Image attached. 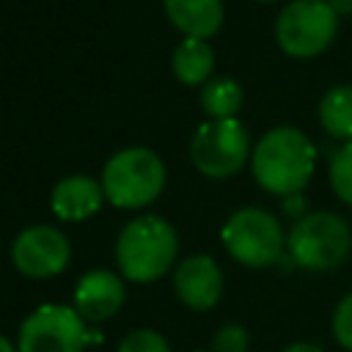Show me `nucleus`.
I'll return each mask as SVG.
<instances>
[{
  "instance_id": "f257e3e1",
  "label": "nucleus",
  "mask_w": 352,
  "mask_h": 352,
  "mask_svg": "<svg viewBox=\"0 0 352 352\" xmlns=\"http://www.w3.org/2000/svg\"><path fill=\"white\" fill-rule=\"evenodd\" d=\"M316 146L297 126L264 132L253 148V176L275 195H297L314 176Z\"/></svg>"
},
{
  "instance_id": "f03ea898",
  "label": "nucleus",
  "mask_w": 352,
  "mask_h": 352,
  "mask_svg": "<svg viewBox=\"0 0 352 352\" xmlns=\"http://www.w3.org/2000/svg\"><path fill=\"white\" fill-rule=\"evenodd\" d=\"M176 228L160 214H140L129 220L116 239V261L124 278L148 283L162 278L176 261Z\"/></svg>"
},
{
  "instance_id": "7ed1b4c3",
  "label": "nucleus",
  "mask_w": 352,
  "mask_h": 352,
  "mask_svg": "<svg viewBox=\"0 0 352 352\" xmlns=\"http://www.w3.org/2000/svg\"><path fill=\"white\" fill-rule=\"evenodd\" d=\"M286 250L302 270H333L346 261L352 250V231L346 220L333 212H305L286 234Z\"/></svg>"
},
{
  "instance_id": "20e7f679",
  "label": "nucleus",
  "mask_w": 352,
  "mask_h": 352,
  "mask_svg": "<svg viewBox=\"0 0 352 352\" xmlns=\"http://www.w3.org/2000/svg\"><path fill=\"white\" fill-rule=\"evenodd\" d=\"M162 184H165V165L146 146L121 148L102 168L104 198H110V204L121 209L146 206L160 195Z\"/></svg>"
},
{
  "instance_id": "39448f33",
  "label": "nucleus",
  "mask_w": 352,
  "mask_h": 352,
  "mask_svg": "<svg viewBox=\"0 0 352 352\" xmlns=\"http://www.w3.org/2000/svg\"><path fill=\"white\" fill-rule=\"evenodd\" d=\"M220 236L226 250L245 267H270L283 256L286 248V234L278 217L258 206L236 209L226 220Z\"/></svg>"
},
{
  "instance_id": "423d86ee",
  "label": "nucleus",
  "mask_w": 352,
  "mask_h": 352,
  "mask_svg": "<svg viewBox=\"0 0 352 352\" xmlns=\"http://www.w3.org/2000/svg\"><path fill=\"white\" fill-rule=\"evenodd\" d=\"M338 30V14L327 0H292L280 8L275 38L283 52L297 58L319 55L330 47Z\"/></svg>"
},
{
  "instance_id": "0eeeda50",
  "label": "nucleus",
  "mask_w": 352,
  "mask_h": 352,
  "mask_svg": "<svg viewBox=\"0 0 352 352\" xmlns=\"http://www.w3.org/2000/svg\"><path fill=\"white\" fill-rule=\"evenodd\" d=\"M91 344L88 322L74 311V305L44 302L19 327V352H82Z\"/></svg>"
},
{
  "instance_id": "6e6552de",
  "label": "nucleus",
  "mask_w": 352,
  "mask_h": 352,
  "mask_svg": "<svg viewBox=\"0 0 352 352\" xmlns=\"http://www.w3.org/2000/svg\"><path fill=\"white\" fill-rule=\"evenodd\" d=\"M248 154L250 138L236 118H209L195 129L190 140L192 165L212 179H226L236 173Z\"/></svg>"
},
{
  "instance_id": "1a4fd4ad",
  "label": "nucleus",
  "mask_w": 352,
  "mask_h": 352,
  "mask_svg": "<svg viewBox=\"0 0 352 352\" xmlns=\"http://www.w3.org/2000/svg\"><path fill=\"white\" fill-rule=\"evenodd\" d=\"M72 248L55 226H30L16 234L11 245L14 267L28 278H52L69 264Z\"/></svg>"
},
{
  "instance_id": "9d476101",
  "label": "nucleus",
  "mask_w": 352,
  "mask_h": 352,
  "mask_svg": "<svg viewBox=\"0 0 352 352\" xmlns=\"http://www.w3.org/2000/svg\"><path fill=\"white\" fill-rule=\"evenodd\" d=\"M173 289H176V297L187 308L209 311L217 305V300L223 294V272H220L217 261L206 253L187 256L184 261H179V267L173 272Z\"/></svg>"
},
{
  "instance_id": "9b49d317",
  "label": "nucleus",
  "mask_w": 352,
  "mask_h": 352,
  "mask_svg": "<svg viewBox=\"0 0 352 352\" xmlns=\"http://www.w3.org/2000/svg\"><path fill=\"white\" fill-rule=\"evenodd\" d=\"M124 302V283L110 270H91L74 286V311L88 322H104L118 314Z\"/></svg>"
},
{
  "instance_id": "f8f14e48",
  "label": "nucleus",
  "mask_w": 352,
  "mask_h": 352,
  "mask_svg": "<svg viewBox=\"0 0 352 352\" xmlns=\"http://www.w3.org/2000/svg\"><path fill=\"white\" fill-rule=\"evenodd\" d=\"M102 201H104L102 184L82 173L63 176L50 195V206L60 220H85L102 206Z\"/></svg>"
},
{
  "instance_id": "ddd939ff",
  "label": "nucleus",
  "mask_w": 352,
  "mask_h": 352,
  "mask_svg": "<svg viewBox=\"0 0 352 352\" xmlns=\"http://www.w3.org/2000/svg\"><path fill=\"white\" fill-rule=\"evenodd\" d=\"M165 14L187 36L206 38L223 22V0H165Z\"/></svg>"
},
{
  "instance_id": "4468645a",
  "label": "nucleus",
  "mask_w": 352,
  "mask_h": 352,
  "mask_svg": "<svg viewBox=\"0 0 352 352\" xmlns=\"http://www.w3.org/2000/svg\"><path fill=\"white\" fill-rule=\"evenodd\" d=\"M319 124L330 138L352 143V85H333L322 94Z\"/></svg>"
},
{
  "instance_id": "2eb2a0df",
  "label": "nucleus",
  "mask_w": 352,
  "mask_h": 352,
  "mask_svg": "<svg viewBox=\"0 0 352 352\" xmlns=\"http://www.w3.org/2000/svg\"><path fill=\"white\" fill-rule=\"evenodd\" d=\"M170 63H173V74H176L182 82L198 85V82H204V80L209 77V72H212V66H214V52H212V47H209L204 38L187 36V38L173 50Z\"/></svg>"
},
{
  "instance_id": "dca6fc26",
  "label": "nucleus",
  "mask_w": 352,
  "mask_h": 352,
  "mask_svg": "<svg viewBox=\"0 0 352 352\" xmlns=\"http://www.w3.org/2000/svg\"><path fill=\"white\" fill-rule=\"evenodd\" d=\"M201 104L212 118H234L242 104V88L234 77H212L201 88Z\"/></svg>"
},
{
  "instance_id": "f3484780",
  "label": "nucleus",
  "mask_w": 352,
  "mask_h": 352,
  "mask_svg": "<svg viewBox=\"0 0 352 352\" xmlns=\"http://www.w3.org/2000/svg\"><path fill=\"white\" fill-rule=\"evenodd\" d=\"M330 184L336 195L352 206V143H344L330 154Z\"/></svg>"
},
{
  "instance_id": "a211bd4d",
  "label": "nucleus",
  "mask_w": 352,
  "mask_h": 352,
  "mask_svg": "<svg viewBox=\"0 0 352 352\" xmlns=\"http://www.w3.org/2000/svg\"><path fill=\"white\" fill-rule=\"evenodd\" d=\"M116 352H170L168 341L157 333V330H132L129 336H124V341L118 344Z\"/></svg>"
},
{
  "instance_id": "6ab92c4d",
  "label": "nucleus",
  "mask_w": 352,
  "mask_h": 352,
  "mask_svg": "<svg viewBox=\"0 0 352 352\" xmlns=\"http://www.w3.org/2000/svg\"><path fill=\"white\" fill-rule=\"evenodd\" d=\"M250 336L242 324H223L212 338V352H248Z\"/></svg>"
},
{
  "instance_id": "aec40b11",
  "label": "nucleus",
  "mask_w": 352,
  "mask_h": 352,
  "mask_svg": "<svg viewBox=\"0 0 352 352\" xmlns=\"http://www.w3.org/2000/svg\"><path fill=\"white\" fill-rule=\"evenodd\" d=\"M330 324H333V336H336V341H338L344 349L352 352V292L344 294V297L338 300Z\"/></svg>"
},
{
  "instance_id": "412c9836",
  "label": "nucleus",
  "mask_w": 352,
  "mask_h": 352,
  "mask_svg": "<svg viewBox=\"0 0 352 352\" xmlns=\"http://www.w3.org/2000/svg\"><path fill=\"white\" fill-rule=\"evenodd\" d=\"M283 352H324L319 344H311V341H294V344H289Z\"/></svg>"
},
{
  "instance_id": "4be33fe9",
  "label": "nucleus",
  "mask_w": 352,
  "mask_h": 352,
  "mask_svg": "<svg viewBox=\"0 0 352 352\" xmlns=\"http://www.w3.org/2000/svg\"><path fill=\"white\" fill-rule=\"evenodd\" d=\"M336 14H352V0H327Z\"/></svg>"
},
{
  "instance_id": "5701e85b",
  "label": "nucleus",
  "mask_w": 352,
  "mask_h": 352,
  "mask_svg": "<svg viewBox=\"0 0 352 352\" xmlns=\"http://www.w3.org/2000/svg\"><path fill=\"white\" fill-rule=\"evenodd\" d=\"M0 352H19V349H16V346H14V344L0 333Z\"/></svg>"
}]
</instances>
